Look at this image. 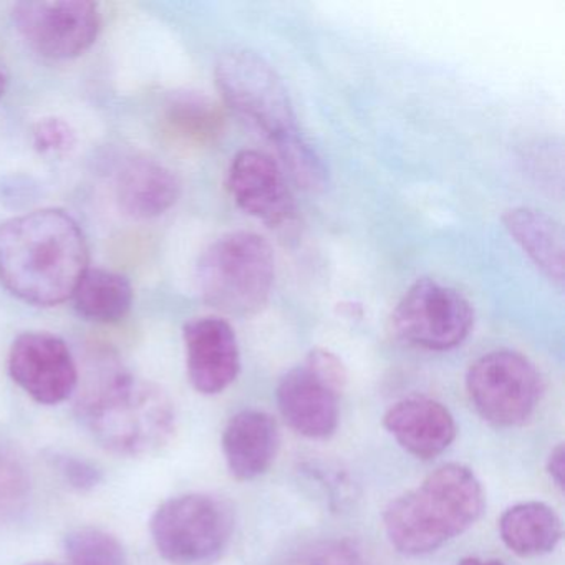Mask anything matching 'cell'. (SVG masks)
I'll list each match as a JSON object with an SVG mask.
<instances>
[{
	"mask_svg": "<svg viewBox=\"0 0 565 565\" xmlns=\"http://www.w3.org/2000/svg\"><path fill=\"white\" fill-rule=\"evenodd\" d=\"M81 224L62 210H41L0 224V282L35 307L72 299L88 270Z\"/></svg>",
	"mask_w": 565,
	"mask_h": 565,
	"instance_id": "1",
	"label": "cell"
},
{
	"mask_svg": "<svg viewBox=\"0 0 565 565\" xmlns=\"http://www.w3.org/2000/svg\"><path fill=\"white\" fill-rule=\"evenodd\" d=\"M78 418L102 448L130 458L160 451L177 431L170 395L121 370L102 376L84 393Z\"/></svg>",
	"mask_w": 565,
	"mask_h": 565,
	"instance_id": "2",
	"label": "cell"
},
{
	"mask_svg": "<svg viewBox=\"0 0 565 565\" xmlns=\"http://www.w3.org/2000/svg\"><path fill=\"white\" fill-rule=\"evenodd\" d=\"M486 508L478 476L458 462L439 466L418 488L398 495L383 512L386 537L405 555L435 552L468 531Z\"/></svg>",
	"mask_w": 565,
	"mask_h": 565,
	"instance_id": "3",
	"label": "cell"
},
{
	"mask_svg": "<svg viewBox=\"0 0 565 565\" xmlns=\"http://www.w3.org/2000/svg\"><path fill=\"white\" fill-rule=\"evenodd\" d=\"M274 276L276 260L269 243L246 231L214 241L196 267L198 289L204 302L236 317L254 316L266 307Z\"/></svg>",
	"mask_w": 565,
	"mask_h": 565,
	"instance_id": "4",
	"label": "cell"
},
{
	"mask_svg": "<svg viewBox=\"0 0 565 565\" xmlns=\"http://www.w3.org/2000/svg\"><path fill=\"white\" fill-rule=\"evenodd\" d=\"M216 84L231 110L269 138L277 151L302 138L287 88L259 55L227 52L217 61Z\"/></svg>",
	"mask_w": 565,
	"mask_h": 565,
	"instance_id": "5",
	"label": "cell"
},
{
	"mask_svg": "<svg viewBox=\"0 0 565 565\" xmlns=\"http://www.w3.org/2000/svg\"><path fill=\"white\" fill-rule=\"evenodd\" d=\"M234 531L230 504L216 495L184 494L154 511L151 537L171 565H211L226 552Z\"/></svg>",
	"mask_w": 565,
	"mask_h": 565,
	"instance_id": "6",
	"label": "cell"
},
{
	"mask_svg": "<svg viewBox=\"0 0 565 565\" xmlns=\"http://www.w3.org/2000/svg\"><path fill=\"white\" fill-rule=\"evenodd\" d=\"M345 385L342 360L329 350H312L277 386L280 415L306 438H329L339 426V399Z\"/></svg>",
	"mask_w": 565,
	"mask_h": 565,
	"instance_id": "7",
	"label": "cell"
},
{
	"mask_svg": "<svg viewBox=\"0 0 565 565\" xmlns=\"http://www.w3.org/2000/svg\"><path fill=\"white\" fill-rule=\"evenodd\" d=\"M466 390L486 422L512 428L531 418L544 386L537 369L524 355L498 350L472 363L466 375Z\"/></svg>",
	"mask_w": 565,
	"mask_h": 565,
	"instance_id": "8",
	"label": "cell"
},
{
	"mask_svg": "<svg viewBox=\"0 0 565 565\" xmlns=\"http://www.w3.org/2000/svg\"><path fill=\"white\" fill-rule=\"evenodd\" d=\"M475 323L469 300L451 287L419 279L393 310L395 335L409 345L431 352L456 349L468 339Z\"/></svg>",
	"mask_w": 565,
	"mask_h": 565,
	"instance_id": "9",
	"label": "cell"
},
{
	"mask_svg": "<svg viewBox=\"0 0 565 565\" xmlns=\"http://www.w3.org/2000/svg\"><path fill=\"white\" fill-rule=\"evenodd\" d=\"M15 29L29 47L51 61L85 54L100 32V12L88 0H28L12 12Z\"/></svg>",
	"mask_w": 565,
	"mask_h": 565,
	"instance_id": "10",
	"label": "cell"
},
{
	"mask_svg": "<svg viewBox=\"0 0 565 565\" xmlns=\"http://www.w3.org/2000/svg\"><path fill=\"white\" fill-rule=\"evenodd\" d=\"M9 375L41 405L65 402L78 385V369L67 343L49 332L19 335L9 352Z\"/></svg>",
	"mask_w": 565,
	"mask_h": 565,
	"instance_id": "11",
	"label": "cell"
},
{
	"mask_svg": "<svg viewBox=\"0 0 565 565\" xmlns=\"http://www.w3.org/2000/svg\"><path fill=\"white\" fill-rule=\"evenodd\" d=\"M227 190L244 213L267 226H282L296 213L282 170L260 151L244 150L234 157L227 171Z\"/></svg>",
	"mask_w": 565,
	"mask_h": 565,
	"instance_id": "12",
	"label": "cell"
},
{
	"mask_svg": "<svg viewBox=\"0 0 565 565\" xmlns=\"http://www.w3.org/2000/svg\"><path fill=\"white\" fill-rule=\"evenodd\" d=\"M188 376L203 395L224 392L239 375L241 355L236 333L226 320L203 317L183 329Z\"/></svg>",
	"mask_w": 565,
	"mask_h": 565,
	"instance_id": "13",
	"label": "cell"
},
{
	"mask_svg": "<svg viewBox=\"0 0 565 565\" xmlns=\"http://www.w3.org/2000/svg\"><path fill=\"white\" fill-rule=\"evenodd\" d=\"M383 425L405 451L419 459L436 458L456 438V423L449 409L423 396L395 403L386 412Z\"/></svg>",
	"mask_w": 565,
	"mask_h": 565,
	"instance_id": "14",
	"label": "cell"
},
{
	"mask_svg": "<svg viewBox=\"0 0 565 565\" xmlns=\"http://www.w3.org/2000/svg\"><path fill=\"white\" fill-rule=\"evenodd\" d=\"M115 200L127 216L153 220L177 204L180 181L150 158L135 157L124 161L115 174Z\"/></svg>",
	"mask_w": 565,
	"mask_h": 565,
	"instance_id": "15",
	"label": "cell"
},
{
	"mask_svg": "<svg viewBox=\"0 0 565 565\" xmlns=\"http://www.w3.org/2000/svg\"><path fill=\"white\" fill-rule=\"evenodd\" d=\"M279 443V428L269 413H237L223 435V452L231 475L239 481L259 478L273 466Z\"/></svg>",
	"mask_w": 565,
	"mask_h": 565,
	"instance_id": "16",
	"label": "cell"
},
{
	"mask_svg": "<svg viewBox=\"0 0 565 565\" xmlns=\"http://www.w3.org/2000/svg\"><path fill=\"white\" fill-rule=\"evenodd\" d=\"M505 230L525 256L555 286L564 284V234L542 211L514 207L502 216Z\"/></svg>",
	"mask_w": 565,
	"mask_h": 565,
	"instance_id": "17",
	"label": "cell"
},
{
	"mask_svg": "<svg viewBox=\"0 0 565 565\" xmlns=\"http://www.w3.org/2000/svg\"><path fill=\"white\" fill-rule=\"evenodd\" d=\"M499 534L505 547L519 557H537L557 547L562 521L544 502H519L499 519Z\"/></svg>",
	"mask_w": 565,
	"mask_h": 565,
	"instance_id": "18",
	"label": "cell"
},
{
	"mask_svg": "<svg viewBox=\"0 0 565 565\" xmlns=\"http://www.w3.org/2000/svg\"><path fill=\"white\" fill-rule=\"evenodd\" d=\"M72 300L82 319L115 323L130 312L134 306V287L120 274L88 267L75 287Z\"/></svg>",
	"mask_w": 565,
	"mask_h": 565,
	"instance_id": "19",
	"label": "cell"
},
{
	"mask_svg": "<svg viewBox=\"0 0 565 565\" xmlns=\"http://www.w3.org/2000/svg\"><path fill=\"white\" fill-rule=\"evenodd\" d=\"M167 121L174 134L191 141L211 140L221 128L216 105L196 94L174 97L168 104Z\"/></svg>",
	"mask_w": 565,
	"mask_h": 565,
	"instance_id": "20",
	"label": "cell"
},
{
	"mask_svg": "<svg viewBox=\"0 0 565 565\" xmlns=\"http://www.w3.org/2000/svg\"><path fill=\"white\" fill-rule=\"evenodd\" d=\"M68 565H127L124 545L97 527H81L65 537Z\"/></svg>",
	"mask_w": 565,
	"mask_h": 565,
	"instance_id": "21",
	"label": "cell"
},
{
	"mask_svg": "<svg viewBox=\"0 0 565 565\" xmlns=\"http://www.w3.org/2000/svg\"><path fill=\"white\" fill-rule=\"evenodd\" d=\"M284 565H370V562L352 542L329 541L302 548Z\"/></svg>",
	"mask_w": 565,
	"mask_h": 565,
	"instance_id": "22",
	"label": "cell"
},
{
	"mask_svg": "<svg viewBox=\"0 0 565 565\" xmlns=\"http://www.w3.org/2000/svg\"><path fill=\"white\" fill-rule=\"evenodd\" d=\"M32 141L35 150L41 154L65 157L77 145V135L74 128L62 118H44L35 124Z\"/></svg>",
	"mask_w": 565,
	"mask_h": 565,
	"instance_id": "23",
	"label": "cell"
},
{
	"mask_svg": "<svg viewBox=\"0 0 565 565\" xmlns=\"http://www.w3.org/2000/svg\"><path fill=\"white\" fill-rule=\"evenodd\" d=\"M54 465L62 478L77 491H92L102 482V471L97 466L75 456L55 455Z\"/></svg>",
	"mask_w": 565,
	"mask_h": 565,
	"instance_id": "24",
	"label": "cell"
},
{
	"mask_svg": "<svg viewBox=\"0 0 565 565\" xmlns=\"http://www.w3.org/2000/svg\"><path fill=\"white\" fill-rule=\"evenodd\" d=\"M22 486V471L18 462L12 461L11 456L0 451V501H9L19 494Z\"/></svg>",
	"mask_w": 565,
	"mask_h": 565,
	"instance_id": "25",
	"label": "cell"
},
{
	"mask_svg": "<svg viewBox=\"0 0 565 565\" xmlns=\"http://www.w3.org/2000/svg\"><path fill=\"white\" fill-rule=\"evenodd\" d=\"M547 472L552 481L555 482L558 489H564V475H565V449L564 446L558 445L557 448L552 449L551 456L547 459Z\"/></svg>",
	"mask_w": 565,
	"mask_h": 565,
	"instance_id": "26",
	"label": "cell"
},
{
	"mask_svg": "<svg viewBox=\"0 0 565 565\" xmlns=\"http://www.w3.org/2000/svg\"><path fill=\"white\" fill-rule=\"evenodd\" d=\"M458 565H504L501 561H495V558H479V557H468L462 558Z\"/></svg>",
	"mask_w": 565,
	"mask_h": 565,
	"instance_id": "27",
	"label": "cell"
},
{
	"mask_svg": "<svg viewBox=\"0 0 565 565\" xmlns=\"http://www.w3.org/2000/svg\"><path fill=\"white\" fill-rule=\"evenodd\" d=\"M6 84H8V81H6L4 72L0 71V98L4 95Z\"/></svg>",
	"mask_w": 565,
	"mask_h": 565,
	"instance_id": "28",
	"label": "cell"
},
{
	"mask_svg": "<svg viewBox=\"0 0 565 565\" xmlns=\"http://www.w3.org/2000/svg\"><path fill=\"white\" fill-rule=\"evenodd\" d=\"M29 565H55V564H51V562H38V564H29Z\"/></svg>",
	"mask_w": 565,
	"mask_h": 565,
	"instance_id": "29",
	"label": "cell"
}]
</instances>
